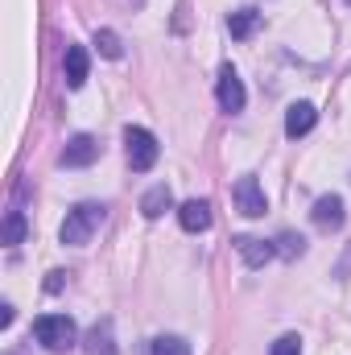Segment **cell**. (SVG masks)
Segmentation results:
<instances>
[{"instance_id": "5bb4252c", "label": "cell", "mask_w": 351, "mask_h": 355, "mask_svg": "<svg viewBox=\"0 0 351 355\" xmlns=\"http://www.w3.org/2000/svg\"><path fill=\"white\" fill-rule=\"evenodd\" d=\"M149 355H190V343L182 335H157L149 343Z\"/></svg>"}, {"instance_id": "e0dca14e", "label": "cell", "mask_w": 351, "mask_h": 355, "mask_svg": "<svg viewBox=\"0 0 351 355\" xmlns=\"http://www.w3.org/2000/svg\"><path fill=\"white\" fill-rule=\"evenodd\" d=\"M21 240H25V215L21 211H8V219H4V244L17 248Z\"/></svg>"}, {"instance_id": "8992f818", "label": "cell", "mask_w": 351, "mask_h": 355, "mask_svg": "<svg viewBox=\"0 0 351 355\" xmlns=\"http://www.w3.org/2000/svg\"><path fill=\"white\" fill-rule=\"evenodd\" d=\"M95 157H99V141H95L91 132H75V137L67 141V149H62V166H67V170H87Z\"/></svg>"}, {"instance_id": "ac0fdd59", "label": "cell", "mask_w": 351, "mask_h": 355, "mask_svg": "<svg viewBox=\"0 0 351 355\" xmlns=\"http://www.w3.org/2000/svg\"><path fill=\"white\" fill-rule=\"evenodd\" d=\"M91 355H112V322H99L91 331Z\"/></svg>"}, {"instance_id": "44dd1931", "label": "cell", "mask_w": 351, "mask_h": 355, "mask_svg": "<svg viewBox=\"0 0 351 355\" xmlns=\"http://www.w3.org/2000/svg\"><path fill=\"white\" fill-rule=\"evenodd\" d=\"M0 327H12V306H8V302L0 306Z\"/></svg>"}, {"instance_id": "52a82bcc", "label": "cell", "mask_w": 351, "mask_h": 355, "mask_svg": "<svg viewBox=\"0 0 351 355\" xmlns=\"http://www.w3.org/2000/svg\"><path fill=\"white\" fill-rule=\"evenodd\" d=\"M232 248L244 257V265L248 268H264L273 257H277V244H273V240H261V236H236Z\"/></svg>"}, {"instance_id": "9c48e42d", "label": "cell", "mask_w": 351, "mask_h": 355, "mask_svg": "<svg viewBox=\"0 0 351 355\" xmlns=\"http://www.w3.org/2000/svg\"><path fill=\"white\" fill-rule=\"evenodd\" d=\"M178 223H182V232H190V236L207 232V227H211V202H207V198H186V202L178 207Z\"/></svg>"}, {"instance_id": "ffe728a7", "label": "cell", "mask_w": 351, "mask_h": 355, "mask_svg": "<svg viewBox=\"0 0 351 355\" xmlns=\"http://www.w3.org/2000/svg\"><path fill=\"white\" fill-rule=\"evenodd\" d=\"M62 281H67V272H50V281H46V289H50V293H58V289H62Z\"/></svg>"}, {"instance_id": "4fadbf2b", "label": "cell", "mask_w": 351, "mask_h": 355, "mask_svg": "<svg viewBox=\"0 0 351 355\" xmlns=\"http://www.w3.org/2000/svg\"><path fill=\"white\" fill-rule=\"evenodd\" d=\"M264 12H257V8H236L232 17H228V33L236 37V42H248L257 29H261Z\"/></svg>"}, {"instance_id": "9a60e30c", "label": "cell", "mask_w": 351, "mask_h": 355, "mask_svg": "<svg viewBox=\"0 0 351 355\" xmlns=\"http://www.w3.org/2000/svg\"><path fill=\"white\" fill-rule=\"evenodd\" d=\"M273 244H277V257H285V261H298V257L306 252V240H302V236H293V232H281Z\"/></svg>"}, {"instance_id": "d6986e66", "label": "cell", "mask_w": 351, "mask_h": 355, "mask_svg": "<svg viewBox=\"0 0 351 355\" xmlns=\"http://www.w3.org/2000/svg\"><path fill=\"white\" fill-rule=\"evenodd\" d=\"M268 355H302V339H298V335H281V339L268 347Z\"/></svg>"}, {"instance_id": "6da1fadb", "label": "cell", "mask_w": 351, "mask_h": 355, "mask_svg": "<svg viewBox=\"0 0 351 355\" xmlns=\"http://www.w3.org/2000/svg\"><path fill=\"white\" fill-rule=\"evenodd\" d=\"M103 219H108V207L103 202H79V207L67 211V219L58 227V240L71 244V248H83V244H91V236L103 227Z\"/></svg>"}, {"instance_id": "30bf717a", "label": "cell", "mask_w": 351, "mask_h": 355, "mask_svg": "<svg viewBox=\"0 0 351 355\" xmlns=\"http://www.w3.org/2000/svg\"><path fill=\"white\" fill-rule=\"evenodd\" d=\"M314 124H318V107H314V103H306V99H302V103H289V112H285V137L298 141V137H306Z\"/></svg>"}, {"instance_id": "3957f363", "label": "cell", "mask_w": 351, "mask_h": 355, "mask_svg": "<svg viewBox=\"0 0 351 355\" xmlns=\"http://www.w3.org/2000/svg\"><path fill=\"white\" fill-rule=\"evenodd\" d=\"M124 153H128V166H132L137 174H149V170L157 166V157H162V145H157V137H153L149 128L128 124V128H124Z\"/></svg>"}, {"instance_id": "7a4b0ae2", "label": "cell", "mask_w": 351, "mask_h": 355, "mask_svg": "<svg viewBox=\"0 0 351 355\" xmlns=\"http://www.w3.org/2000/svg\"><path fill=\"white\" fill-rule=\"evenodd\" d=\"M33 339L46 352L58 355V352H71L79 343V327H75L71 314H42V318H33Z\"/></svg>"}, {"instance_id": "7402d4cb", "label": "cell", "mask_w": 351, "mask_h": 355, "mask_svg": "<svg viewBox=\"0 0 351 355\" xmlns=\"http://www.w3.org/2000/svg\"><path fill=\"white\" fill-rule=\"evenodd\" d=\"M348 4H351V0H348Z\"/></svg>"}, {"instance_id": "8fae6325", "label": "cell", "mask_w": 351, "mask_h": 355, "mask_svg": "<svg viewBox=\"0 0 351 355\" xmlns=\"http://www.w3.org/2000/svg\"><path fill=\"white\" fill-rule=\"evenodd\" d=\"M62 71H67V87L79 91L87 83V71H91V54L87 46H67V62H62Z\"/></svg>"}, {"instance_id": "2e32d148", "label": "cell", "mask_w": 351, "mask_h": 355, "mask_svg": "<svg viewBox=\"0 0 351 355\" xmlns=\"http://www.w3.org/2000/svg\"><path fill=\"white\" fill-rule=\"evenodd\" d=\"M95 46H99V54H103V58H120V54H124V46H120V33H116V29H95Z\"/></svg>"}, {"instance_id": "7c38bea8", "label": "cell", "mask_w": 351, "mask_h": 355, "mask_svg": "<svg viewBox=\"0 0 351 355\" xmlns=\"http://www.w3.org/2000/svg\"><path fill=\"white\" fill-rule=\"evenodd\" d=\"M170 207H174V194H170L166 182H157V186H149V190L141 194V215H145V219H162Z\"/></svg>"}, {"instance_id": "ba28073f", "label": "cell", "mask_w": 351, "mask_h": 355, "mask_svg": "<svg viewBox=\"0 0 351 355\" xmlns=\"http://www.w3.org/2000/svg\"><path fill=\"white\" fill-rule=\"evenodd\" d=\"M310 219H314V227H323V232H339L343 227V198L339 194H323L318 202H314V211H310Z\"/></svg>"}, {"instance_id": "277c9868", "label": "cell", "mask_w": 351, "mask_h": 355, "mask_svg": "<svg viewBox=\"0 0 351 355\" xmlns=\"http://www.w3.org/2000/svg\"><path fill=\"white\" fill-rule=\"evenodd\" d=\"M232 202H236V211L248 215V219H261L264 211H268V198H264L257 174H240L236 178V186H232Z\"/></svg>"}, {"instance_id": "5b68a950", "label": "cell", "mask_w": 351, "mask_h": 355, "mask_svg": "<svg viewBox=\"0 0 351 355\" xmlns=\"http://www.w3.org/2000/svg\"><path fill=\"white\" fill-rule=\"evenodd\" d=\"M215 99H219V107L223 112H244V103H248V91H244V79L232 71V67H223L219 71V79H215Z\"/></svg>"}]
</instances>
